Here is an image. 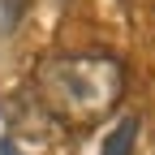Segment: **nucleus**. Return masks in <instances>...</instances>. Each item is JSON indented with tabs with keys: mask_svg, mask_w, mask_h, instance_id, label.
Wrapping results in <instances>:
<instances>
[{
	"mask_svg": "<svg viewBox=\"0 0 155 155\" xmlns=\"http://www.w3.org/2000/svg\"><path fill=\"white\" fill-rule=\"evenodd\" d=\"M26 9V0H5V17H0V35H9L17 26V13Z\"/></svg>",
	"mask_w": 155,
	"mask_h": 155,
	"instance_id": "obj_3",
	"label": "nucleus"
},
{
	"mask_svg": "<svg viewBox=\"0 0 155 155\" xmlns=\"http://www.w3.org/2000/svg\"><path fill=\"white\" fill-rule=\"evenodd\" d=\"M0 155H17V142H13V138H5V142H0Z\"/></svg>",
	"mask_w": 155,
	"mask_h": 155,
	"instance_id": "obj_4",
	"label": "nucleus"
},
{
	"mask_svg": "<svg viewBox=\"0 0 155 155\" xmlns=\"http://www.w3.org/2000/svg\"><path fill=\"white\" fill-rule=\"evenodd\" d=\"M125 95V65L104 52L48 56L35 69V99L61 129H91L116 112Z\"/></svg>",
	"mask_w": 155,
	"mask_h": 155,
	"instance_id": "obj_1",
	"label": "nucleus"
},
{
	"mask_svg": "<svg viewBox=\"0 0 155 155\" xmlns=\"http://www.w3.org/2000/svg\"><path fill=\"white\" fill-rule=\"evenodd\" d=\"M138 116L134 112H125L121 121H116L108 134H104V147H99V155H134V142H138Z\"/></svg>",
	"mask_w": 155,
	"mask_h": 155,
	"instance_id": "obj_2",
	"label": "nucleus"
}]
</instances>
